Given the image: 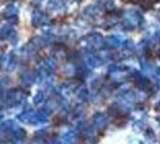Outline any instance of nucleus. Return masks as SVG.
<instances>
[{"label":"nucleus","mask_w":160,"mask_h":144,"mask_svg":"<svg viewBox=\"0 0 160 144\" xmlns=\"http://www.w3.org/2000/svg\"><path fill=\"white\" fill-rule=\"evenodd\" d=\"M102 42H104V40H102V36L100 34L92 32V34L87 35L83 40H81V46L90 53L92 50H95V49L102 47V45H104Z\"/></svg>","instance_id":"nucleus-1"},{"label":"nucleus","mask_w":160,"mask_h":144,"mask_svg":"<svg viewBox=\"0 0 160 144\" xmlns=\"http://www.w3.org/2000/svg\"><path fill=\"white\" fill-rule=\"evenodd\" d=\"M142 21V16L140 15V12L136 10H128L125 11V15H124V23L123 26L128 30H132L135 29V26H137L140 22Z\"/></svg>","instance_id":"nucleus-2"},{"label":"nucleus","mask_w":160,"mask_h":144,"mask_svg":"<svg viewBox=\"0 0 160 144\" xmlns=\"http://www.w3.org/2000/svg\"><path fill=\"white\" fill-rule=\"evenodd\" d=\"M1 65L8 70V71H13L17 66V58L15 54H8L1 58Z\"/></svg>","instance_id":"nucleus-3"},{"label":"nucleus","mask_w":160,"mask_h":144,"mask_svg":"<svg viewBox=\"0 0 160 144\" xmlns=\"http://www.w3.org/2000/svg\"><path fill=\"white\" fill-rule=\"evenodd\" d=\"M105 45H106V47L111 48H118V47H122V43H123V41L120 39L119 36H117V35H110V36H107V37H105Z\"/></svg>","instance_id":"nucleus-4"},{"label":"nucleus","mask_w":160,"mask_h":144,"mask_svg":"<svg viewBox=\"0 0 160 144\" xmlns=\"http://www.w3.org/2000/svg\"><path fill=\"white\" fill-rule=\"evenodd\" d=\"M104 61L100 59V56L98 54H93V53H89L86 56V65L88 66L89 69H95L98 66L102 64Z\"/></svg>","instance_id":"nucleus-5"},{"label":"nucleus","mask_w":160,"mask_h":144,"mask_svg":"<svg viewBox=\"0 0 160 144\" xmlns=\"http://www.w3.org/2000/svg\"><path fill=\"white\" fill-rule=\"evenodd\" d=\"M93 122H94V125H95L98 128H102L107 125L108 118H107V115H106L105 113L98 112V113H95L94 117H93Z\"/></svg>","instance_id":"nucleus-6"},{"label":"nucleus","mask_w":160,"mask_h":144,"mask_svg":"<svg viewBox=\"0 0 160 144\" xmlns=\"http://www.w3.org/2000/svg\"><path fill=\"white\" fill-rule=\"evenodd\" d=\"M34 82H35V73L30 71H24L21 74V83L25 88H29Z\"/></svg>","instance_id":"nucleus-7"},{"label":"nucleus","mask_w":160,"mask_h":144,"mask_svg":"<svg viewBox=\"0 0 160 144\" xmlns=\"http://www.w3.org/2000/svg\"><path fill=\"white\" fill-rule=\"evenodd\" d=\"M45 21H46V17L45 15L41 12L40 10H34L32 13V24L34 26H38V25H40V24L45 23Z\"/></svg>","instance_id":"nucleus-8"},{"label":"nucleus","mask_w":160,"mask_h":144,"mask_svg":"<svg viewBox=\"0 0 160 144\" xmlns=\"http://www.w3.org/2000/svg\"><path fill=\"white\" fill-rule=\"evenodd\" d=\"M101 15V7L99 5H89L84 8V16L96 18Z\"/></svg>","instance_id":"nucleus-9"},{"label":"nucleus","mask_w":160,"mask_h":144,"mask_svg":"<svg viewBox=\"0 0 160 144\" xmlns=\"http://www.w3.org/2000/svg\"><path fill=\"white\" fill-rule=\"evenodd\" d=\"M48 8L51 11H64L65 10V1L64 0H49Z\"/></svg>","instance_id":"nucleus-10"},{"label":"nucleus","mask_w":160,"mask_h":144,"mask_svg":"<svg viewBox=\"0 0 160 144\" xmlns=\"http://www.w3.org/2000/svg\"><path fill=\"white\" fill-rule=\"evenodd\" d=\"M17 12H18V6H17L15 2H10L6 5V7L4 10V13L8 18L17 16Z\"/></svg>","instance_id":"nucleus-11"},{"label":"nucleus","mask_w":160,"mask_h":144,"mask_svg":"<svg viewBox=\"0 0 160 144\" xmlns=\"http://www.w3.org/2000/svg\"><path fill=\"white\" fill-rule=\"evenodd\" d=\"M141 69H142V71L144 72V73H154L155 72V67L153 66L147 59H141Z\"/></svg>","instance_id":"nucleus-12"},{"label":"nucleus","mask_w":160,"mask_h":144,"mask_svg":"<svg viewBox=\"0 0 160 144\" xmlns=\"http://www.w3.org/2000/svg\"><path fill=\"white\" fill-rule=\"evenodd\" d=\"M15 31L11 24H5L1 29H0V39H8L10 35Z\"/></svg>","instance_id":"nucleus-13"},{"label":"nucleus","mask_w":160,"mask_h":144,"mask_svg":"<svg viewBox=\"0 0 160 144\" xmlns=\"http://www.w3.org/2000/svg\"><path fill=\"white\" fill-rule=\"evenodd\" d=\"M76 95H77V98H78V101H80V102H84V101H87V100H88L89 93H88V90H87V88L81 87V88L77 89Z\"/></svg>","instance_id":"nucleus-14"},{"label":"nucleus","mask_w":160,"mask_h":144,"mask_svg":"<svg viewBox=\"0 0 160 144\" xmlns=\"http://www.w3.org/2000/svg\"><path fill=\"white\" fill-rule=\"evenodd\" d=\"M41 66H43V67H46V69L52 71L57 66V59L54 56H48V58H46V59L43 60V63H42Z\"/></svg>","instance_id":"nucleus-15"},{"label":"nucleus","mask_w":160,"mask_h":144,"mask_svg":"<svg viewBox=\"0 0 160 144\" xmlns=\"http://www.w3.org/2000/svg\"><path fill=\"white\" fill-rule=\"evenodd\" d=\"M72 139H73V133H72L71 131H68V132L63 133L60 142L64 144H69V143H72Z\"/></svg>","instance_id":"nucleus-16"},{"label":"nucleus","mask_w":160,"mask_h":144,"mask_svg":"<svg viewBox=\"0 0 160 144\" xmlns=\"http://www.w3.org/2000/svg\"><path fill=\"white\" fill-rule=\"evenodd\" d=\"M101 84H102V80H101L100 77H94V78L92 79V82H90V87H92L93 90L99 89L100 87H101Z\"/></svg>","instance_id":"nucleus-17"},{"label":"nucleus","mask_w":160,"mask_h":144,"mask_svg":"<svg viewBox=\"0 0 160 144\" xmlns=\"http://www.w3.org/2000/svg\"><path fill=\"white\" fill-rule=\"evenodd\" d=\"M45 101V94L43 91H38L35 96H34V103L35 104H40Z\"/></svg>","instance_id":"nucleus-18"},{"label":"nucleus","mask_w":160,"mask_h":144,"mask_svg":"<svg viewBox=\"0 0 160 144\" xmlns=\"http://www.w3.org/2000/svg\"><path fill=\"white\" fill-rule=\"evenodd\" d=\"M63 71L65 72V74H69V76H70V74H73V73H76V69H75V66H73V64H72V63H70V64H66L64 66V67H63Z\"/></svg>","instance_id":"nucleus-19"},{"label":"nucleus","mask_w":160,"mask_h":144,"mask_svg":"<svg viewBox=\"0 0 160 144\" xmlns=\"http://www.w3.org/2000/svg\"><path fill=\"white\" fill-rule=\"evenodd\" d=\"M122 48H123L124 50H127V52H131V49L134 48V43H132V41H130V40L124 41V42L122 43Z\"/></svg>","instance_id":"nucleus-20"},{"label":"nucleus","mask_w":160,"mask_h":144,"mask_svg":"<svg viewBox=\"0 0 160 144\" xmlns=\"http://www.w3.org/2000/svg\"><path fill=\"white\" fill-rule=\"evenodd\" d=\"M144 137H146L147 142H149V143H153V142L155 141V133L153 132L152 130H148V131L146 132V135H144Z\"/></svg>","instance_id":"nucleus-21"},{"label":"nucleus","mask_w":160,"mask_h":144,"mask_svg":"<svg viewBox=\"0 0 160 144\" xmlns=\"http://www.w3.org/2000/svg\"><path fill=\"white\" fill-rule=\"evenodd\" d=\"M104 7L108 8V10H111V8H114V2H113L112 0H106L104 1Z\"/></svg>","instance_id":"nucleus-22"},{"label":"nucleus","mask_w":160,"mask_h":144,"mask_svg":"<svg viewBox=\"0 0 160 144\" xmlns=\"http://www.w3.org/2000/svg\"><path fill=\"white\" fill-rule=\"evenodd\" d=\"M153 76H154V79L157 80V83L160 85V71H157V70H155V72L153 73Z\"/></svg>","instance_id":"nucleus-23"},{"label":"nucleus","mask_w":160,"mask_h":144,"mask_svg":"<svg viewBox=\"0 0 160 144\" xmlns=\"http://www.w3.org/2000/svg\"><path fill=\"white\" fill-rule=\"evenodd\" d=\"M32 144H38V143H32Z\"/></svg>","instance_id":"nucleus-24"},{"label":"nucleus","mask_w":160,"mask_h":144,"mask_svg":"<svg viewBox=\"0 0 160 144\" xmlns=\"http://www.w3.org/2000/svg\"><path fill=\"white\" fill-rule=\"evenodd\" d=\"M140 144H143V143H140Z\"/></svg>","instance_id":"nucleus-25"},{"label":"nucleus","mask_w":160,"mask_h":144,"mask_svg":"<svg viewBox=\"0 0 160 144\" xmlns=\"http://www.w3.org/2000/svg\"><path fill=\"white\" fill-rule=\"evenodd\" d=\"M159 19H160V16H159Z\"/></svg>","instance_id":"nucleus-26"}]
</instances>
